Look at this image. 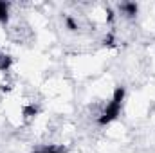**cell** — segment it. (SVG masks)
I'll return each instance as SVG.
<instances>
[{
  "label": "cell",
  "mask_w": 155,
  "mask_h": 153,
  "mask_svg": "<svg viewBox=\"0 0 155 153\" xmlns=\"http://www.w3.org/2000/svg\"><path fill=\"white\" fill-rule=\"evenodd\" d=\"M123 97H124V90L123 88H116V92H114V97H112V101H110V105L107 106V110L103 112V115L99 117V122L101 124H107V122H110V121H114L119 112H121V103H123Z\"/></svg>",
  "instance_id": "1"
},
{
  "label": "cell",
  "mask_w": 155,
  "mask_h": 153,
  "mask_svg": "<svg viewBox=\"0 0 155 153\" xmlns=\"http://www.w3.org/2000/svg\"><path fill=\"white\" fill-rule=\"evenodd\" d=\"M121 9H123L128 16H134V15L137 13V5H135V4H123Z\"/></svg>",
  "instance_id": "2"
},
{
  "label": "cell",
  "mask_w": 155,
  "mask_h": 153,
  "mask_svg": "<svg viewBox=\"0 0 155 153\" xmlns=\"http://www.w3.org/2000/svg\"><path fill=\"white\" fill-rule=\"evenodd\" d=\"M11 65V58L4 52H0V70H5L7 67Z\"/></svg>",
  "instance_id": "3"
},
{
  "label": "cell",
  "mask_w": 155,
  "mask_h": 153,
  "mask_svg": "<svg viewBox=\"0 0 155 153\" xmlns=\"http://www.w3.org/2000/svg\"><path fill=\"white\" fill-rule=\"evenodd\" d=\"M5 20H7V4L0 2V22H5Z\"/></svg>",
  "instance_id": "4"
},
{
  "label": "cell",
  "mask_w": 155,
  "mask_h": 153,
  "mask_svg": "<svg viewBox=\"0 0 155 153\" xmlns=\"http://www.w3.org/2000/svg\"><path fill=\"white\" fill-rule=\"evenodd\" d=\"M24 114L27 115V117H31V115H35V114H36V108H35V106H27V108L24 110Z\"/></svg>",
  "instance_id": "5"
},
{
  "label": "cell",
  "mask_w": 155,
  "mask_h": 153,
  "mask_svg": "<svg viewBox=\"0 0 155 153\" xmlns=\"http://www.w3.org/2000/svg\"><path fill=\"white\" fill-rule=\"evenodd\" d=\"M67 25H69V29H71V31H76V29H78L76 22H74L72 18H67Z\"/></svg>",
  "instance_id": "6"
},
{
  "label": "cell",
  "mask_w": 155,
  "mask_h": 153,
  "mask_svg": "<svg viewBox=\"0 0 155 153\" xmlns=\"http://www.w3.org/2000/svg\"><path fill=\"white\" fill-rule=\"evenodd\" d=\"M38 153H58V151L52 150V148H47V150H41V151H38Z\"/></svg>",
  "instance_id": "7"
}]
</instances>
